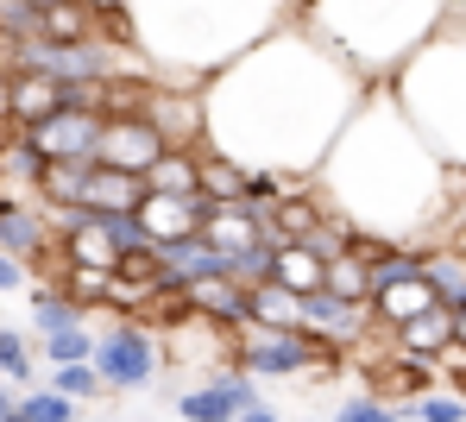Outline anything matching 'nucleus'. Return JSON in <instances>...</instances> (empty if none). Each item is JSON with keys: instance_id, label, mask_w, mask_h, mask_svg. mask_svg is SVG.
Segmentation results:
<instances>
[{"instance_id": "19", "label": "nucleus", "mask_w": 466, "mask_h": 422, "mask_svg": "<svg viewBox=\"0 0 466 422\" xmlns=\"http://www.w3.org/2000/svg\"><path fill=\"white\" fill-rule=\"evenodd\" d=\"M321 290H334V296H347V303H372V265L360 246H340V253L328 258V284Z\"/></svg>"}, {"instance_id": "25", "label": "nucleus", "mask_w": 466, "mask_h": 422, "mask_svg": "<svg viewBox=\"0 0 466 422\" xmlns=\"http://www.w3.org/2000/svg\"><path fill=\"white\" fill-rule=\"evenodd\" d=\"M403 422H466V391H422Z\"/></svg>"}, {"instance_id": "7", "label": "nucleus", "mask_w": 466, "mask_h": 422, "mask_svg": "<svg viewBox=\"0 0 466 422\" xmlns=\"http://www.w3.org/2000/svg\"><path fill=\"white\" fill-rule=\"evenodd\" d=\"M101 126H107L101 107H57V114H45V120L19 126V133H25V146H32L38 158H82V165H95Z\"/></svg>"}, {"instance_id": "16", "label": "nucleus", "mask_w": 466, "mask_h": 422, "mask_svg": "<svg viewBox=\"0 0 466 422\" xmlns=\"http://www.w3.org/2000/svg\"><path fill=\"white\" fill-rule=\"evenodd\" d=\"M82 196H88V165L82 158H45V170H38V202L51 215H64V208H82Z\"/></svg>"}, {"instance_id": "9", "label": "nucleus", "mask_w": 466, "mask_h": 422, "mask_svg": "<svg viewBox=\"0 0 466 422\" xmlns=\"http://www.w3.org/2000/svg\"><path fill=\"white\" fill-rule=\"evenodd\" d=\"M252 404H258V378L246 366H233V372H215V378L189 385L177 397V417L183 422H233L239 410H252Z\"/></svg>"}, {"instance_id": "2", "label": "nucleus", "mask_w": 466, "mask_h": 422, "mask_svg": "<svg viewBox=\"0 0 466 422\" xmlns=\"http://www.w3.org/2000/svg\"><path fill=\"white\" fill-rule=\"evenodd\" d=\"M315 183H321L328 208L347 215L360 234L422 240V234L448 227L466 170H454L416 133V120L403 114V101L390 95V83H372V95L340 126L334 152L321 158Z\"/></svg>"}, {"instance_id": "14", "label": "nucleus", "mask_w": 466, "mask_h": 422, "mask_svg": "<svg viewBox=\"0 0 466 422\" xmlns=\"http://www.w3.org/2000/svg\"><path fill=\"white\" fill-rule=\"evenodd\" d=\"M328 258H334V253H328L321 240H278V271H271V277L309 296V290L328 284Z\"/></svg>"}, {"instance_id": "13", "label": "nucleus", "mask_w": 466, "mask_h": 422, "mask_svg": "<svg viewBox=\"0 0 466 422\" xmlns=\"http://www.w3.org/2000/svg\"><path fill=\"white\" fill-rule=\"evenodd\" d=\"M64 88L57 76H45V70H13L6 76V120L13 126H32V120H45V114H57L64 107Z\"/></svg>"}, {"instance_id": "21", "label": "nucleus", "mask_w": 466, "mask_h": 422, "mask_svg": "<svg viewBox=\"0 0 466 422\" xmlns=\"http://www.w3.org/2000/svg\"><path fill=\"white\" fill-rule=\"evenodd\" d=\"M95 328L88 322H76V328H57V335H45L38 340V359L45 366H76V359H95Z\"/></svg>"}, {"instance_id": "24", "label": "nucleus", "mask_w": 466, "mask_h": 422, "mask_svg": "<svg viewBox=\"0 0 466 422\" xmlns=\"http://www.w3.org/2000/svg\"><path fill=\"white\" fill-rule=\"evenodd\" d=\"M51 385H57V391H70L76 404H95V397L107 391V378L95 372V359H76V366H51Z\"/></svg>"}, {"instance_id": "28", "label": "nucleus", "mask_w": 466, "mask_h": 422, "mask_svg": "<svg viewBox=\"0 0 466 422\" xmlns=\"http://www.w3.org/2000/svg\"><path fill=\"white\" fill-rule=\"evenodd\" d=\"M6 410H19V385H13V378H0V417H6Z\"/></svg>"}, {"instance_id": "4", "label": "nucleus", "mask_w": 466, "mask_h": 422, "mask_svg": "<svg viewBox=\"0 0 466 422\" xmlns=\"http://www.w3.org/2000/svg\"><path fill=\"white\" fill-rule=\"evenodd\" d=\"M303 19L372 83H385L416 45H429L454 19V0H309Z\"/></svg>"}, {"instance_id": "1", "label": "nucleus", "mask_w": 466, "mask_h": 422, "mask_svg": "<svg viewBox=\"0 0 466 422\" xmlns=\"http://www.w3.org/2000/svg\"><path fill=\"white\" fill-rule=\"evenodd\" d=\"M366 95L372 76L297 13L202 83V107H208L202 146L309 183Z\"/></svg>"}, {"instance_id": "15", "label": "nucleus", "mask_w": 466, "mask_h": 422, "mask_svg": "<svg viewBox=\"0 0 466 422\" xmlns=\"http://www.w3.org/2000/svg\"><path fill=\"white\" fill-rule=\"evenodd\" d=\"M146 189H152V183H146L139 170H120V165H101V158H95V165H88V196H82V202H88V208H139Z\"/></svg>"}, {"instance_id": "11", "label": "nucleus", "mask_w": 466, "mask_h": 422, "mask_svg": "<svg viewBox=\"0 0 466 422\" xmlns=\"http://www.w3.org/2000/svg\"><path fill=\"white\" fill-rule=\"evenodd\" d=\"M422 309H441V290H435V277H429L422 265H416V271H403V277L372 284V316H379V335L403 328V322H416Z\"/></svg>"}, {"instance_id": "5", "label": "nucleus", "mask_w": 466, "mask_h": 422, "mask_svg": "<svg viewBox=\"0 0 466 422\" xmlns=\"http://www.w3.org/2000/svg\"><path fill=\"white\" fill-rule=\"evenodd\" d=\"M385 83L416 120V133L454 170H466V13H454L429 45H416Z\"/></svg>"}, {"instance_id": "17", "label": "nucleus", "mask_w": 466, "mask_h": 422, "mask_svg": "<svg viewBox=\"0 0 466 422\" xmlns=\"http://www.w3.org/2000/svg\"><path fill=\"white\" fill-rule=\"evenodd\" d=\"M152 189H177V196H202V146H170L152 170H146Z\"/></svg>"}, {"instance_id": "18", "label": "nucleus", "mask_w": 466, "mask_h": 422, "mask_svg": "<svg viewBox=\"0 0 466 422\" xmlns=\"http://www.w3.org/2000/svg\"><path fill=\"white\" fill-rule=\"evenodd\" d=\"M82 316H88V309H82L64 284H38V290H32V335L38 340L57 335V328H76Z\"/></svg>"}, {"instance_id": "12", "label": "nucleus", "mask_w": 466, "mask_h": 422, "mask_svg": "<svg viewBox=\"0 0 466 422\" xmlns=\"http://www.w3.org/2000/svg\"><path fill=\"white\" fill-rule=\"evenodd\" d=\"M390 353H410V359H441L454 340H461V316L441 303V309H422L416 322H403V328H390Z\"/></svg>"}, {"instance_id": "8", "label": "nucleus", "mask_w": 466, "mask_h": 422, "mask_svg": "<svg viewBox=\"0 0 466 422\" xmlns=\"http://www.w3.org/2000/svg\"><path fill=\"white\" fill-rule=\"evenodd\" d=\"M170 152V139H164V126H157L152 114H139V107H120V114H107V126H101V165H120V170H146L157 165Z\"/></svg>"}, {"instance_id": "34", "label": "nucleus", "mask_w": 466, "mask_h": 422, "mask_svg": "<svg viewBox=\"0 0 466 422\" xmlns=\"http://www.w3.org/2000/svg\"><path fill=\"white\" fill-rule=\"evenodd\" d=\"M233 422H239V417H233Z\"/></svg>"}, {"instance_id": "3", "label": "nucleus", "mask_w": 466, "mask_h": 422, "mask_svg": "<svg viewBox=\"0 0 466 422\" xmlns=\"http://www.w3.org/2000/svg\"><path fill=\"white\" fill-rule=\"evenodd\" d=\"M120 13L127 45H139L157 76L177 83H208L265 32L297 19L290 0H120Z\"/></svg>"}, {"instance_id": "30", "label": "nucleus", "mask_w": 466, "mask_h": 422, "mask_svg": "<svg viewBox=\"0 0 466 422\" xmlns=\"http://www.w3.org/2000/svg\"><path fill=\"white\" fill-rule=\"evenodd\" d=\"M0 422H32V417H25V410H6V417H0Z\"/></svg>"}, {"instance_id": "32", "label": "nucleus", "mask_w": 466, "mask_h": 422, "mask_svg": "<svg viewBox=\"0 0 466 422\" xmlns=\"http://www.w3.org/2000/svg\"><path fill=\"white\" fill-rule=\"evenodd\" d=\"M25 6H57V0H25Z\"/></svg>"}, {"instance_id": "33", "label": "nucleus", "mask_w": 466, "mask_h": 422, "mask_svg": "<svg viewBox=\"0 0 466 422\" xmlns=\"http://www.w3.org/2000/svg\"><path fill=\"white\" fill-rule=\"evenodd\" d=\"M454 13H466V0H454Z\"/></svg>"}, {"instance_id": "22", "label": "nucleus", "mask_w": 466, "mask_h": 422, "mask_svg": "<svg viewBox=\"0 0 466 422\" xmlns=\"http://www.w3.org/2000/svg\"><path fill=\"white\" fill-rule=\"evenodd\" d=\"M19 410L32 422H76L82 417V404L70 397V391H57V385H32L25 397H19Z\"/></svg>"}, {"instance_id": "29", "label": "nucleus", "mask_w": 466, "mask_h": 422, "mask_svg": "<svg viewBox=\"0 0 466 422\" xmlns=\"http://www.w3.org/2000/svg\"><path fill=\"white\" fill-rule=\"evenodd\" d=\"M239 422H284L278 410H265V404H252V410H239Z\"/></svg>"}, {"instance_id": "26", "label": "nucleus", "mask_w": 466, "mask_h": 422, "mask_svg": "<svg viewBox=\"0 0 466 422\" xmlns=\"http://www.w3.org/2000/svg\"><path fill=\"white\" fill-rule=\"evenodd\" d=\"M334 422H403V410H390L385 397H347L334 410Z\"/></svg>"}, {"instance_id": "10", "label": "nucleus", "mask_w": 466, "mask_h": 422, "mask_svg": "<svg viewBox=\"0 0 466 422\" xmlns=\"http://www.w3.org/2000/svg\"><path fill=\"white\" fill-rule=\"evenodd\" d=\"M133 215H139V234H146L152 246H170V240H189V234H202L208 196H177V189H146V202H139Z\"/></svg>"}, {"instance_id": "31", "label": "nucleus", "mask_w": 466, "mask_h": 422, "mask_svg": "<svg viewBox=\"0 0 466 422\" xmlns=\"http://www.w3.org/2000/svg\"><path fill=\"white\" fill-rule=\"evenodd\" d=\"M454 316H461V340H466V309H454Z\"/></svg>"}, {"instance_id": "20", "label": "nucleus", "mask_w": 466, "mask_h": 422, "mask_svg": "<svg viewBox=\"0 0 466 422\" xmlns=\"http://www.w3.org/2000/svg\"><path fill=\"white\" fill-rule=\"evenodd\" d=\"M252 322H278V328H303V290L265 277L252 284Z\"/></svg>"}, {"instance_id": "6", "label": "nucleus", "mask_w": 466, "mask_h": 422, "mask_svg": "<svg viewBox=\"0 0 466 422\" xmlns=\"http://www.w3.org/2000/svg\"><path fill=\"white\" fill-rule=\"evenodd\" d=\"M164 353H170V340L146 316H120L95 340V372L107 378V391H152L164 372Z\"/></svg>"}, {"instance_id": "27", "label": "nucleus", "mask_w": 466, "mask_h": 422, "mask_svg": "<svg viewBox=\"0 0 466 422\" xmlns=\"http://www.w3.org/2000/svg\"><path fill=\"white\" fill-rule=\"evenodd\" d=\"M19 284H25V258H13L0 246V290H19Z\"/></svg>"}, {"instance_id": "23", "label": "nucleus", "mask_w": 466, "mask_h": 422, "mask_svg": "<svg viewBox=\"0 0 466 422\" xmlns=\"http://www.w3.org/2000/svg\"><path fill=\"white\" fill-rule=\"evenodd\" d=\"M0 378H13L19 391H32V340L19 335V328H6V322H0Z\"/></svg>"}]
</instances>
